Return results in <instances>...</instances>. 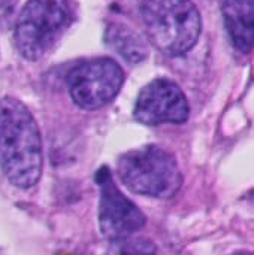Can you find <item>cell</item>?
Wrapping results in <instances>:
<instances>
[{"mask_svg":"<svg viewBox=\"0 0 254 255\" xmlns=\"http://www.w3.org/2000/svg\"><path fill=\"white\" fill-rule=\"evenodd\" d=\"M0 166L9 182L22 190L37 184L43 166L37 124L13 97L0 100Z\"/></svg>","mask_w":254,"mask_h":255,"instance_id":"cell-1","label":"cell"},{"mask_svg":"<svg viewBox=\"0 0 254 255\" xmlns=\"http://www.w3.org/2000/svg\"><path fill=\"white\" fill-rule=\"evenodd\" d=\"M142 19L150 42L171 57L189 52L201 34V15L190 0H147Z\"/></svg>","mask_w":254,"mask_h":255,"instance_id":"cell-2","label":"cell"},{"mask_svg":"<svg viewBox=\"0 0 254 255\" xmlns=\"http://www.w3.org/2000/svg\"><path fill=\"white\" fill-rule=\"evenodd\" d=\"M117 170L121 182L132 193L148 197L169 199L183 184L175 157L154 145L123 154L118 158Z\"/></svg>","mask_w":254,"mask_h":255,"instance_id":"cell-3","label":"cell"},{"mask_svg":"<svg viewBox=\"0 0 254 255\" xmlns=\"http://www.w3.org/2000/svg\"><path fill=\"white\" fill-rule=\"evenodd\" d=\"M70 19L67 0H30L15 24L16 49L27 60L40 58L67 28Z\"/></svg>","mask_w":254,"mask_h":255,"instance_id":"cell-4","label":"cell"},{"mask_svg":"<svg viewBox=\"0 0 254 255\" xmlns=\"http://www.w3.org/2000/svg\"><path fill=\"white\" fill-rule=\"evenodd\" d=\"M124 72L112 58H93L78 64L67 75L72 100L82 109L94 111L108 105L121 90Z\"/></svg>","mask_w":254,"mask_h":255,"instance_id":"cell-5","label":"cell"},{"mask_svg":"<svg viewBox=\"0 0 254 255\" xmlns=\"http://www.w3.org/2000/svg\"><path fill=\"white\" fill-rule=\"evenodd\" d=\"M96 182L100 188L99 226L106 239L129 238L145 226V215L120 191L106 166L97 170Z\"/></svg>","mask_w":254,"mask_h":255,"instance_id":"cell-6","label":"cell"},{"mask_svg":"<svg viewBox=\"0 0 254 255\" xmlns=\"http://www.w3.org/2000/svg\"><path fill=\"white\" fill-rule=\"evenodd\" d=\"M189 114L190 109L184 93L169 79H156L144 87L133 111L136 121L145 126L181 124L187 121Z\"/></svg>","mask_w":254,"mask_h":255,"instance_id":"cell-7","label":"cell"},{"mask_svg":"<svg viewBox=\"0 0 254 255\" xmlns=\"http://www.w3.org/2000/svg\"><path fill=\"white\" fill-rule=\"evenodd\" d=\"M223 18L237 49L249 52L254 46V0H225Z\"/></svg>","mask_w":254,"mask_h":255,"instance_id":"cell-8","label":"cell"},{"mask_svg":"<svg viewBox=\"0 0 254 255\" xmlns=\"http://www.w3.org/2000/svg\"><path fill=\"white\" fill-rule=\"evenodd\" d=\"M106 42L129 63H139L147 57L144 39L123 24H112L106 31Z\"/></svg>","mask_w":254,"mask_h":255,"instance_id":"cell-9","label":"cell"},{"mask_svg":"<svg viewBox=\"0 0 254 255\" xmlns=\"http://www.w3.org/2000/svg\"><path fill=\"white\" fill-rule=\"evenodd\" d=\"M156 245L144 238H123L111 242L106 255H156Z\"/></svg>","mask_w":254,"mask_h":255,"instance_id":"cell-10","label":"cell"},{"mask_svg":"<svg viewBox=\"0 0 254 255\" xmlns=\"http://www.w3.org/2000/svg\"><path fill=\"white\" fill-rule=\"evenodd\" d=\"M238 255H244V254H238Z\"/></svg>","mask_w":254,"mask_h":255,"instance_id":"cell-11","label":"cell"}]
</instances>
